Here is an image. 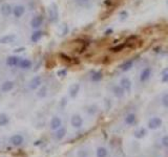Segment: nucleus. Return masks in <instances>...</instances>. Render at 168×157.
<instances>
[{
    "label": "nucleus",
    "mask_w": 168,
    "mask_h": 157,
    "mask_svg": "<svg viewBox=\"0 0 168 157\" xmlns=\"http://www.w3.org/2000/svg\"><path fill=\"white\" fill-rule=\"evenodd\" d=\"M34 145H35V146H38V145H40V140H38V142H35Z\"/></svg>",
    "instance_id": "obj_26"
},
{
    "label": "nucleus",
    "mask_w": 168,
    "mask_h": 157,
    "mask_svg": "<svg viewBox=\"0 0 168 157\" xmlns=\"http://www.w3.org/2000/svg\"><path fill=\"white\" fill-rule=\"evenodd\" d=\"M23 49H24V48H23V47H22V48H17V49L15 50V52H23Z\"/></svg>",
    "instance_id": "obj_25"
},
{
    "label": "nucleus",
    "mask_w": 168,
    "mask_h": 157,
    "mask_svg": "<svg viewBox=\"0 0 168 157\" xmlns=\"http://www.w3.org/2000/svg\"><path fill=\"white\" fill-rule=\"evenodd\" d=\"M124 121L127 125L131 126V125H134L136 123V115H135V114H128V115L125 118Z\"/></svg>",
    "instance_id": "obj_19"
},
{
    "label": "nucleus",
    "mask_w": 168,
    "mask_h": 157,
    "mask_svg": "<svg viewBox=\"0 0 168 157\" xmlns=\"http://www.w3.org/2000/svg\"><path fill=\"white\" fill-rule=\"evenodd\" d=\"M162 126V119L160 118H157V116H154V118H151L148 121L147 123V127L148 129L150 130H156L158 129Z\"/></svg>",
    "instance_id": "obj_2"
},
{
    "label": "nucleus",
    "mask_w": 168,
    "mask_h": 157,
    "mask_svg": "<svg viewBox=\"0 0 168 157\" xmlns=\"http://www.w3.org/2000/svg\"><path fill=\"white\" fill-rule=\"evenodd\" d=\"M163 105L165 106V107H168V94H166L163 97Z\"/></svg>",
    "instance_id": "obj_23"
},
{
    "label": "nucleus",
    "mask_w": 168,
    "mask_h": 157,
    "mask_svg": "<svg viewBox=\"0 0 168 157\" xmlns=\"http://www.w3.org/2000/svg\"><path fill=\"white\" fill-rule=\"evenodd\" d=\"M24 143V137L21 134H14L10 137V143L14 147H19Z\"/></svg>",
    "instance_id": "obj_1"
},
{
    "label": "nucleus",
    "mask_w": 168,
    "mask_h": 157,
    "mask_svg": "<svg viewBox=\"0 0 168 157\" xmlns=\"http://www.w3.org/2000/svg\"><path fill=\"white\" fill-rule=\"evenodd\" d=\"M78 91H79V85L75 84L73 86H71V88H69V95H71V97H75L78 94Z\"/></svg>",
    "instance_id": "obj_18"
},
{
    "label": "nucleus",
    "mask_w": 168,
    "mask_h": 157,
    "mask_svg": "<svg viewBox=\"0 0 168 157\" xmlns=\"http://www.w3.org/2000/svg\"><path fill=\"white\" fill-rule=\"evenodd\" d=\"M77 157H88V153L85 150H80L77 153Z\"/></svg>",
    "instance_id": "obj_22"
},
{
    "label": "nucleus",
    "mask_w": 168,
    "mask_h": 157,
    "mask_svg": "<svg viewBox=\"0 0 168 157\" xmlns=\"http://www.w3.org/2000/svg\"><path fill=\"white\" fill-rule=\"evenodd\" d=\"M50 129L52 130H57L62 126V121H61L60 118L58 116H54L52 119H50Z\"/></svg>",
    "instance_id": "obj_8"
},
{
    "label": "nucleus",
    "mask_w": 168,
    "mask_h": 157,
    "mask_svg": "<svg viewBox=\"0 0 168 157\" xmlns=\"http://www.w3.org/2000/svg\"><path fill=\"white\" fill-rule=\"evenodd\" d=\"M10 124V118L7 114L5 113H1L0 114V127H4L7 126Z\"/></svg>",
    "instance_id": "obj_16"
},
{
    "label": "nucleus",
    "mask_w": 168,
    "mask_h": 157,
    "mask_svg": "<svg viewBox=\"0 0 168 157\" xmlns=\"http://www.w3.org/2000/svg\"><path fill=\"white\" fill-rule=\"evenodd\" d=\"M42 36H43V33H42L41 31H36L35 33H33V35H32V37H31V40H32V42H38L40 39L42 38Z\"/></svg>",
    "instance_id": "obj_17"
},
{
    "label": "nucleus",
    "mask_w": 168,
    "mask_h": 157,
    "mask_svg": "<svg viewBox=\"0 0 168 157\" xmlns=\"http://www.w3.org/2000/svg\"><path fill=\"white\" fill-rule=\"evenodd\" d=\"M42 23H43V18H42V16H35V17L32 19L31 21V26L33 28H39L40 26L42 25Z\"/></svg>",
    "instance_id": "obj_6"
},
{
    "label": "nucleus",
    "mask_w": 168,
    "mask_h": 157,
    "mask_svg": "<svg viewBox=\"0 0 168 157\" xmlns=\"http://www.w3.org/2000/svg\"><path fill=\"white\" fill-rule=\"evenodd\" d=\"M42 84V78L40 76H34L33 79L30 81V84H28V87L32 90H36L37 88H39Z\"/></svg>",
    "instance_id": "obj_4"
},
{
    "label": "nucleus",
    "mask_w": 168,
    "mask_h": 157,
    "mask_svg": "<svg viewBox=\"0 0 168 157\" xmlns=\"http://www.w3.org/2000/svg\"><path fill=\"white\" fill-rule=\"evenodd\" d=\"M146 134H147V131H146L145 128H140V129L136 130L134 132V136L136 138H138V139H141V138L145 137Z\"/></svg>",
    "instance_id": "obj_14"
},
{
    "label": "nucleus",
    "mask_w": 168,
    "mask_h": 157,
    "mask_svg": "<svg viewBox=\"0 0 168 157\" xmlns=\"http://www.w3.org/2000/svg\"><path fill=\"white\" fill-rule=\"evenodd\" d=\"M14 88V82L13 81H5L1 85V91L2 92H10Z\"/></svg>",
    "instance_id": "obj_11"
},
{
    "label": "nucleus",
    "mask_w": 168,
    "mask_h": 157,
    "mask_svg": "<svg viewBox=\"0 0 168 157\" xmlns=\"http://www.w3.org/2000/svg\"><path fill=\"white\" fill-rule=\"evenodd\" d=\"M96 156L97 157H107L108 150L105 147H99L96 151Z\"/></svg>",
    "instance_id": "obj_15"
},
{
    "label": "nucleus",
    "mask_w": 168,
    "mask_h": 157,
    "mask_svg": "<svg viewBox=\"0 0 168 157\" xmlns=\"http://www.w3.org/2000/svg\"><path fill=\"white\" fill-rule=\"evenodd\" d=\"M58 74H60V76H61V74H65V71H59Z\"/></svg>",
    "instance_id": "obj_27"
},
{
    "label": "nucleus",
    "mask_w": 168,
    "mask_h": 157,
    "mask_svg": "<svg viewBox=\"0 0 168 157\" xmlns=\"http://www.w3.org/2000/svg\"><path fill=\"white\" fill-rule=\"evenodd\" d=\"M47 94V87L46 86H42L41 88L38 90L37 92V97H40V98H43L44 97H46Z\"/></svg>",
    "instance_id": "obj_20"
},
{
    "label": "nucleus",
    "mask_w": 168,
    "mask_h": 157,
    "mask_svg": "<svg viewBox=\"0 0 168 157\" xmlns=\"http://www.w3.org/2000/svg\"><path fill=\"white\" fill-rule=\"evenodd\" d=\"M20 59L21 58L16 57V56H11V57H9L6 59V64L10 66V67H15V66H18Z\"/></svg>",
    "instance_id": "obj_10"
},
{
    "label": "nucleus",
    "mask_w": 168,
    "mask_h": 157,
    "mask_svg": "<svg viewBox=\"0 0 168 157\" xmlns=\"http://www.w3.org/2000/svg\"><path fill=\"white\" fill-rule=\"evenodd\" d=\"M83 1H85V0H83Z\"/></svg>",
    "instance_id": "obj_28"
},
{
    "label": "nucleus",
    "mask_w": 168,
    "mask_h": 157,
    "mask_svg": "<svg viewBox=\"0 0 168 157\" xmlns=\"http://www.w3.org/2000/svg\"><path fill=\"white\" fill-rule=\"evenodd\" d=\"M16 39V36L15 35H6V36H3L2 38H0V43L2 44H9V43H12L14 42Z\"/></svg>",
    "instance_id": "obj_12"
},
{
    "label": "nucleus",
    "mask_w": 168,
    "mask_h": 157,
    "mask_svg": "<svg viewBox=\"0 0 168 157\" xmlns=\"http://www.w3.org/2000/svg\"><path fill=\"white\" fill-rule=\"evenodd\" d=\"M71 124L76 129H80V128L83 126V119H82V118L79 114H74L71 118Z\"/></svg>",
    "instance_id": "obj_3"
},
{
    "label": "nucleus",
    "mask_w": 168,
    "mask_h": 157,
    "mask_svg": "<svg viewBox=\"0 0 168 157\" xmlns=\"http://www.w3.org/2000/svg\"><path fill=\"white\" fill-rule=\"evenodd\" d=\"M0 13H1L2 16L7 17V16H10L13 13V7L11 6L9 3H4L1 5V7H0Z\"/></svg>",
    "instance_id": "obj_7"
},
{
    "label": "nucleus",
    "mask_w": 168,
    "mask_h": 157,
    "mask_svg": "<svg viewBox=\"0 0 168 157\" xmlns=\"http://www.w3.org/2000/svg\"><path fill=\"white\" fill-rule=\"evenodd\" d=\"M18 67H20L21 69H30L32 67V62L28 59H20Z\"/></svg>",
    "instance_id": "obj_13"
},
{
    "label": "nucleus",
    "mask_w": 168,
    "mask_h": 157,
    "mask_svg": "<svg viewBox=\"0 0 168 157\" xmlns=\"http://www.w3.org/2000/svg\"><path fill=\"white\" fill-rule=\"evenodd\" d=\"M161 143H162V146H163V147L168 148V134H167V135H164V136L162 137Z\"/></svg>",
    "instance_id": "obj_21"
},
{
    "label": "nucleus",
    "mask_w": 168,
    "mask_h": 157,
    "mask_svg": "<svg viewBox=\"0 0 168 157\" xmlns=\"http://www.w3.org/2000/svg\"><path fill=\"white\" fill-rule=\"evenodd\" d=\"M25 13V7L23 5H16V6L13 7V14L16 18H21Z\"/></svg>",
    "instance_id": "obj_5"
},
{
    "label": "nucleus",
    "mask_w": 168,
    "mask_h": 157,
    "mask_svg": "<svg viewBox=\"0 0 168 157\" xmlns=\"http://www.w3.org/2000/svg\"><path fill=\"white\" fill-rule=\"evenodd\" d=\"M122 89H120V88H116L114 89V93H116V95H118V97H121L122 95Z\"/></svg>",
    "instance_id": "obj_24"
},
{
    "label": "nucleus",
    "mask_w": 168,
    "mask_h": 157,
    "mask_svg": "<svg viewBox=\"0 0 168 157\" xmlns=\"http://www.w3.org/2000/svg\"><path fill=\"white\" fill-rule=\"evenodd\" d=\"M66 132H67V130H66V128L61 126V127L59 128V129L56 130V133H55V137H56V139H57V140H62L63 138L65 137Z\"/></svg>",
    "instance_id": "obj_9"
}]
</instances>
